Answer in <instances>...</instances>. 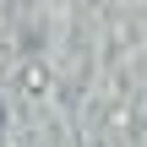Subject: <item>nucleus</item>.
I'll list each match as a JSON object with an SVG mask.
<instances>
[{"label": "nucleus", "instance_id": "1", "mask_svg": "<svg viewBox=\"0 0 147 147\" xmlns=\"http://www.w3.org/2000/svg\"><path fill=\"white\" fill-rule=\"evenodd\" d=\"M0 120H5V109H0Z\"/></svg>", "mask_w": 147, "mask_h": 147}]
</instances>
